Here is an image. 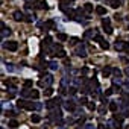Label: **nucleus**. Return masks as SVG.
Here are the masks:
<instances>
[{
	"label": "nucleus",
	"mask_w": 129,
	"mask_h": 129,
	"mask_svg": "<svg viewBox=\"0 0 129 129\" xmlns=\"http://www.w3.org/2000/svg\"><path fill=\"white\" fill-rule=\"evenodd\" d=\"M47 117H49L52 121H59V120L62 118V112H61L59 108H55V109H50V112H49Z\"/></svg>",
	"instance_id": "obj_1"
},
{
	"label": "nucleus",
	"mask_w": 129,
	"mask_h": 129,
	"mask_svg": "<svg viewBox=\"0 0 129 129\" xmlns=\"http://www.w3.org/2000/svg\"><path fill=\"white\" fill-rule=\"evenodd\" d=\"M61 103H62V100H61V97L58 96V97H55V99L47 100V102H46V108H47V109H55V108H58Z\"/></svg>",
	"instance_id": "obj_2"
},
{
	"label": "nucleus",
	"mask_w": 129,
	"mask_h": 129,
	"mask_svg": "<svg viewBox=\"0 0 129 129\" xmlns=\"http://www.w3.org/2000/svg\"><path fill=\"white\" fill-rule=\"evenodd\" d=\"M52 84H53V76H52V75H46V76L43 78V81H40V82H38V85H40V87H46V88H47V87H50Z\"/></svg>",
	"instance_id": "obj_3"
},
{
	"label": "nucleus",
	"mask_w": 129,
	"mask_h": 129,
	"mask_svg": "<svg viewBox=\"0 0 129 129\" xmlns=\"http://www.w3.org/2000/svg\"><path fill=\"white\" fill-rule=\"evenodd\" d=\"M64 108H66L69 112H75V111H76V103H75V100H72V99L66 100V102H64Z\"/></svg>",
	"instance_id": "obj_4"
},
{
	"label": "nucleus",
	"mask_w": 129,
	"mask_h": 129,
	"mask_svg": "<svg viewBox=\"0 0 129 129\" xmlns=\"http://www.w3.org/2000/svg\"><path fill=\"white\" fill-rule=\"evenodd\" d=\"M76 55L81 56V58H85V56H87V47H85L84 43H81V44L76 47Z\"/></svg>",
	"instance_id": "obj_5"
},
{
	"label": "nucleus",
	"mask_w": 129,
	"mask_h": 129,
	"mask_svg": "<svg viewBox=\"0 0 129 129\" xmlns=\"http://www.w3.org/2000/svg\"><path fill=\"white\" fill-rule=\"evenodd\" d=\"M102 26L105 29L106 34H112V27H111V20L109 18H102Z\"/></svg>",
	"instance_id": "obj_6"
},
{
	"label": "nucleus",
	"mask_w": 129,
	"mask_h": 129,
	"mask_svg": "<svg viewBox=\"0 0 129 129\" xmlns=\"http://www.w3.org/2000/svg\"><path fill=\"white\" fill-rule=\"evenodd\" d=\"M3 47H5L6 50H11V52H15V50L18 49V44H17L15 41H8V43H5V44H3Z\"/></svg>",
	"instance_id": "obj_7"
},
{
	"label": "nucleus",
	"mask_w": 129,
	"mask_h": 129,
	"mask_svg": "<svg viewBox=\"0 0 129 129\" xmlns=\"http://www.w3.org/2000/svg\"><path fill=\"white\" fill-rule=\"evenodd\" d=\"M94 41H97V43L100 44V47H102V49H108V47H109V44L103 40V37H102V35H96V37H94Z\"/></svg>",
	"instance_id": "obj_8"
},
{
	"label": "nucleus",
	"mask_w": 129,
	"mask_h": 129,
	"mask_svg": "<svg viewBox=\"0 0 129 129\" xmlns=\"http://www.w3.org/2000/svg\"><path fill=\"white\" fill-rule=\"evenodd\" d=\"M12 17H14V20H17V21H23L26 17H24V14L21 12V11H15L14 14H12Z\"/></svg>",
	"instance_id": "obj_9"
},
{
	"label": "nucleus",
	"mask_w": 129,
	"mask_h": 129,
	"mask_svg": "<svg viewBox=\"0 0 129 129\" xmlns=\"http://www.w3.org/2000/svg\"><path fill=\"white\" fill-rule=\"evenodd\" d=\"M97 34H96V29H88L85 34H84V38H94Z\"/></svg>",
	"instance_id": "obj_10"
},
{
	"label": "nucleus",
	"mask_w": 129,
	"mask_h": 129,
	"mask_svg": "<svg viewBox=\"0 0 129 129\" xmlns=\"http://www.w3.org/2000/svg\"><path fill=\"white\" fill-rule=\"evenodd\" d=\"M20 94H21V97H30V94H32V90H29V88L23 87V88H21V91H20Z\"/></svg>",
	"instance_id": "obj_11"
},
{
	"label": "nucleus",
	"mask_w": 129,
	"mask_h": 129,
	"mask_svg": "<svg viewBox=\"0 0 129 129\" xmlns=\"http://www.w3.org/2000/svg\"><path fill=\"white\" fill-rule=\"evenodd\" d=\"M121 103H124L126 106H129V93H126V91L121 93Z\"/></svg>",
	"instance_id": "obj_12"
},
{
	"label": "nucleus",
	"mask_w": 129,
	"mask_h": 129,
	"mask_svg": "<svg viewBox=\"0 0 129 129\" xmlns=\"http://www.w3.org/2000/svg\"><path fill=\"white\" fill-rule=\"evenodd\" d=\"M114 47H115V50H124V43L123 41H120V40H117L115 41V44H114Z\"/></svg>",
	"instance_id": "obj_13"
},
{
	"label": "nucleus",
	"mask_w": 129,
	"mask_h": 129,
	"mask_svg": "<svg viewBox=\"0 0 129 129\" xmlns=\"http://www.w3.org/2000/svg\"><path fill=\"white\" fill-rule=\"evenodd\" d=\"M2 29H3V30H2V38H5L8 34H11V29H8V27L5 26V23H2Z\"/></svg>",
	"instance_id": "obj_14"
},
{
	"label": "nucleus",
	"mask_w": 129,
	"mask_h": 129,
	"mask_svg": "<svg viewBox=\"0 0 129 129\" xmlns=\"http://www.w3.org/2000/svg\"><path fill=\"white\" fill-rule=\"evenodd\" d=\"M109 5L115 9V8H118V6H121V0H111L109 2Z\"/></svg>",
	"instance_id": "obj_15"
},
{
	"label": "nucleus",
	"mask_w": 129,
	"mask_h": 129,
	"mask_svg": "<svg viewBox=\"0 0 129 129\" xmlns=\"http://www.w3.org/2000/svg\"><path fill=\"white\" fill-rule=\"evenodd\" d=\"M96 12H97L99 15H105V14H106V8H105V6H97V8H96Z\"/></svg>",
	"instance_id": "obj_16"
},
{
	"label": "nucleus",
	"mask_w": 129,
	"mask_h": 129,
	"mask_svg": "<svg viewBox=\"0 0 129 129\" xmlns=\"http://www.w3.org/2000/svg\"><path fill=\"white\" fill-rule=\"evenodd\" d=\"M111 73H112V69H111V67H105V69L102 70V75H103L105 78H106V76H109Z\"/></svg>",
	"instance_id": "obj_17"
},
{
	"label": "nucleus",
	"mask_w": 129,
	"mask_h": 129,
	"mask_svg": "<svg viewBox=\"0 0 129 129\" xmlns=\"http://www.w3.org/2000/svg\"><path fill=\"white\" fill-rule=\"evenodd\" d=\"M109 109H111L112 112H117V109H118V105H117V102H109Z\"/></svg>",
	"instance_id": "obj_18"
},
{
	"label": "nucleus",
	"mask_w": 129,
	"mask_h": 129,
	"mask_svg": "<svg viewBox=\"0 0 129 129\" xmlns=\"http://www.w3.org/2000/svg\"><path fill=\"white\" fill-rule=\"evenodd\" d=\"M30 120H32V123H40L41 117H40L38 114H34V115H30Z\"/></svg>",
	"instance_id": "obj_19"
},
{
	"label": "nucleus",
	"mask_w": 129,
	"mask_h": 129,
	"mask_svg": "<svg viewBox=\"0 0 129 129\" xmlns=\"http://www.w3.org/2000/svg\"><path fill=\"white\" fill-rule=\"evenodd\" d=\"M64 56H66V52H64L62 49H59V50L55 53V58H64Z\"/></svg>",
	"instance_id": "obj_20"
},
{
	"label": "nucleus",
	"mask_w": 129,
	"mask_h": 129,
	"mask_svg": "<svg viewBox=\"0 0 129 129\" xmlns=\"http://www.w3.org/2000/svg\"><path fill=\"white\" fill-rule=\"evenodd\" d=\"M72 3H75V0H61L59 6H67V5H72Z\"/></svg>",
	"instance_id": "obj_21"
},
{
	"label": "nucleus",
	"mask_w": 129,
	"mask_h": 129,
	"mask_svg": "<svg viewBox=\"0 0 129 129\" xmlns=\"http://www.w3.org/2000/svg\"><path fill=\"white\" fill-rule=\"evenodd\" d=\"M84 9H85L87 12H93V9H94V8H93V5H91V3H85V5H84Z\"/></svg>",
	"instance_id": "obj_22"
},
{
	"label": "nucleus",
	"mask_w": 129,
	"mask_h": 129,
	"mask_svg": "<svg viewBox=\"0 0 129 129\" xmlns=\"http://www.w3.org/2000/svg\"><path fill=\"white\" fill-rule=\"evenodd\" d=\"M112 73H114L115 79H120V78H121V72H120L118 69H112Z\"/></svg>",
	"instance_id": "obj_23"
},
{
	"label": "nucleus",
	"mask_w": 129,
	"mask_h": 129,
	"mask_svg": "<svg viewBox=\"0 0 129 129\" xmlns=\"http://www.w3.org/2000/svg\"><path fill=\"white\" fill-rule=\"evenodd\" d=\"M53 94V88H50V87H47L46 88V91H44V96H47V97H50Z\"/></svg>",
	"instance_id": "obj_24"
},
{
	"label": "nucleus",
	"mask_w": 129,
	"mask_h": 129,
	"mask_svg": "<svg viewBox=\"0 0 129 129\" xmlns=\"http://www.w3.org/2000/svg\"><path fill=\"white\" fill-rule=\"evenodd\" d=\"M53 26H55V23H53L52 20H49V21L44 24V27H46V29H53Z\"/></svg>",
	"instance_id": "obj_25"
},
{
	"label": "nucleus",
	"mask_w": 129,
	"mask_h": 129,
	"mask_svg": "<svg viewBox=\"0 0 129 129\" xmlns=\"http://www.w3.org/2000/svg\"><path fill=\"white\" fill-rule=\"evenodd\" d=\"M44 44H46L47 47H50V46L53 44V43H52V38H50V37H46V38H44Z\"/></svg>",
	"instance_id": "obj_26"
},
{
	"label": "nucleus",
	"mask_w": 129,
	"mask_h": 129,
	"mask_svg": "<svg viewBox=\"0 0 129 129\" xmlns=\"http://www.w3.org/2000/svg\"><path fill=\"white\" fill-rule=\"evenodd\" d=\"M49 67H50L52 70H58V62H55V61L50 62V64H49Z\"/></svg>",
	"instance_id": "obj_27"
},
{
	"label": "nucleus",
	"mask_w": 129,
	"mask_h": 129,
	"mask_svg": "<svg viewBox=\"0 0 129 129\" xmlns=\"http://www.w3.org/2000/svg\"><path fill=\"white\" fill-rule=\"evenodd\" d=\"M30 97H32V99H38V97H40V93H38L37 90H32V94H30Z\"/></svg>",
	"instance_id": "obj_28"
},
{
	"label": "nucleus",
	"mask_w": 129,
	"mask_h": 129,
	"mask_svg": "<svg viewBox=\"0 0 129 129\" xmlns=\"http://www.w3.org/2000/svg\"><path fill=\"white\" fill-rule=\"evenodd\" d=\"M17 126H18L17 120H9V127H17Z\"/></svg>",
	"instance_id": "obj_29"
},
{
	"label": "nucleus",
	"mask_w": 129,
	"mask_h": 129,
	"mask_svg": "<svg viewBox=\"0 0 129 129\" xmlns=\"http://www.w3.org/2000/svg\"><path fill=\"white\" fill-rule=\"evenodd\" d=\"M58 40L59 41H66L67 40V35L66 34H58Z\"/></svg>",
	"instance_id": "obj_30"
},
{
	"label": "nucleus",
	"mask_w": 129,
	"mask_h": 129,
	"mask_svg": "<svg viewBox=\"0 0 129 129\" xmlns=\"http://www.w3.org/2000/svg\"><path fill=\"white\" fill-rule=\"evenodd\" d=\"M38 8H41V9H47L49 6H47L46 2H40V3H38Z\"/></svg>",
	"instance_id": "obj_31"
},
{
	"label": "nucleus",
	"mask_w": 129,
	"mask_h": 129,
	"mask_svg": "<svg viewBox=\"0 0 129 129\" xmlns=\"http://www.w3.org/2000/svg\"><path fill=\"white\" fill-rule=\"evenodd\" d=\"M32 85H34V82H32L30 79H27V81H24V87H26V88H30Z\"/></svg>",
	"instance_id": "obj_32"
},
{
	"label": "nucleus",
	"mask_w": 129,
	"mask_h": 129,
	"mask_svg": "<svg viewBox=\"0 0 129 129\" xmlns=\"http://www.w3.org/2000/svg\"><path fill=\"white\" fill-rule=\"evenodd\" d=\"M112 93H114V87H112V88H108V90L105 91V96H111Z\"/></svg>",
	"instance_id": "obj_33"
},
{
	"label": "nucleus",
	"mask_w": 129,
	"mask_h": 129,
	"mask_svg": "<svg viewBox=\"0 0 129 129\" xmlns=\"http://www.w3.org/2000/svg\"><path fill=\"white\" fill-rule=\"evenodd\" d=\"M87 106H88V109H91V111H93V109H96V105H94V102H88V105H87Z\"/></svg>",
	"instance_id": "obj_34"
},
{
	"label": "nucleus",
	"mask_w": 129,
	"mask_h": 129,
	"mask_svg": "<svg viewBox=\"0 0 129 129\" xmlns=\"http://www.w3.org/2000/svg\"><path fill=\"white\" fill-rule=\"evenodd\" d=\"M6 69H8V72H14V70H15L12 64H6Z\"/></svg>",
	"instance_id": "obj_35"
},
{
	"label": "nucleus",
	"mask_w": 129,
	"mask_h": 129,
	"mask_svg": "<svg viewBox=\"0 0 129 129\" xmlns=\"http://www.w3.org/2000/svg\"><path fill=\"white\" fill-rule=\"evenodd\" d=\"M69 93L70 94H75L76 93V87H69Z\"/></svg>",
	"instance_id": "obj_36"
},
{
	"label": "nucleus",
	"mask_w": 129,
	"mask_h": 129,
	"mask_svg": "<svg viewBox=\"0 0 129 129\" xmlns=\"http://www.w3.org/2000/svg\"><path fill=\"white\" fill-rule=\"evenodd\" d=\"M79 102H81V105H85V103H88V102H87V97H81V100H79Z\"/></svg>",
	"instance_id": "obj_37"
},
{
	"label": "nucleus",
	"mask_w": 129,
	"mask_h": 129,
	"mask_svg": "<svg viewBox=\"0 0 129 129\" xmlns=\"http://www.w3.org/2000/svg\"><path fill=\"white\" fill-rule=\"evenodd\" d=\"M84 129H96V127H94L93 124H90V123H88V124H85V126H84Z\"/></svg>",
	"instance_id": "obj_38"
},
{
	"label": "nucleus",
	"mask_w": 129,
	"mask_h": 129,
	"mask_svg": "<svg viewBox=\"0 0 129 129\" xmlns=\"http://www.w3.org/2000/svg\"><path fill=\"white\" fill-rule=\"evenodd\" d=\"M76 43H78V38H70V44H73V46H75Z\"/></svg>",
	"instance_id": "obj_39"
},
{
	"label": "nucleus",
	"mask_w": 129,
	"mask_h": 129,
	"mask_svg": "<svg viewBox=\"0 0 129 129\" xmlns=\"http://www.w3.org/2000/svg\"><path fill=\"white\" fill-rule=\"evenodd\" d=\"M124 52L129 55V44H127V43H124Z\"/></svg>",
	"instance_id": "obj_40"
},
{
	"label": "nucleus",
	"mask_w": 129,
	"mask_h": 129,
	"mask_svg": "<svg viewBox=\"0 0 129 129\" xmlns=\"http://www.w3.org/2000/svg\"><path fill=\"white\" fill-rule=\"evenodd\" d=\"M124 75L129 78V67H126V69H124Z\"/></svg>",
	"instance_id": "obj_41"
},
{
	"label": "nucleus",
	"mask_w": 129,
	"mask_h": 129,
	"mask_svg": "<svg viewBox=\"0 0 129 129\" xmlns=\"http://www.w3.org/2000/svg\"><path fill=\"white\" fill-rule=\"evenodd\" d=\"M81 73H84V75H85V73H88V69H87V67H85V69H82V70H81Z\"/></svg>",
	"instance_id": "obj_42"
},
{
	"label": "nucleus",
	"mask_w": 129,
	"mask_h": 129,
	"mask_svg": "<svg viewBox=\"0 0 129 129\" xmlns=\"http://www.w3.org/2000/svg\"><path fill=\"white\" fill-rule=\"evenodd\" d=\"M99 129H109V127H105V126H99Z\"/></svg>",
	"instance_id": "obj_43"
},
{
	"label": "nucleus",
	"mask_w": 129,
	"mask_h": 129,
	"mask_svg": "<svg viewBox=\"0 0 129 129\" xmlns=\"http://www.w3.org/2000/svg\"><path fill=\"white\" fill-rule=\"evenodd\" d=\"M26 2H37V0H26Z\"/></svg>",
	"instance_id": "obj_44"
},
{
	"label": "nucleus",
	"mask_w": 129,
	"mask_h": 129,
	"mask_svg": "<svg viewBox=\"0 0 129 129\" xmlns=\"http://www.w3.org/2000/svg\"><path fill=\"white\" fill-rule=\"evenodd\" d=\"M58 129H66V127H62V126H61V127H58Z\"/></svg>",
	"instance_id": "obj_45"
},
{
	"label": "nucleus",
	"mask_w": 129,
	"mask_h": 129,
	"mask_svg": "<svg viewBox=\"0 0 129 129\" xmlns=\"http://www.w3.org/2000/svg\"><path fill=\"white\" fill-rule=\"evenodd\" d=\"M109 2H111V0H108V3H109Z\"/></svg>",
	"instance_id": "obj_46"
}]
</instances>
